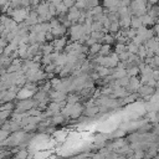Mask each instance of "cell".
I'll return each instance as SVG.
<instances>
[{
  "label": "cell",
  "mask_w": 159,
  "mask_h": 159,
  "mask_svg": "<svg viewBox=\"0 0 159 159\" xmlns=\"http://www.w3.org/2000/svg\"><path fill=\"white\" fill-rule=\"evenodd\" d=\"M155 93V87H152V86H148L147 83H142L138 88V94L140 97H144V96H149V94H154Z\"/></svg>",
  "instance_id": "cell-1"
},
{
  "label": "cell",
  "mask_w": 159,
  "mask_h": 159,
  "mask_svg": "<svg viewBox=\"0 0 159 159\" xmlns=\"http://www.w3.org/2000/svg\"><path fill=\"white\" fill-rule=\"evenodd\" d=\"M143 24H142V19H140V16H135V15H130V27H133V29H138L139 26H142Z\"/></svg>",
  "instance_id": "cell-2"
},
{
  "label": "cell",
  "mask_w": 159,
  "mask_h": 159,
  "mask_svg": "<svg viewBox=\"0 0 159 159\" xmlns=\"http://www.w3.org/2000/svg\"><path fill=\"white\" fill-rule=\"evenodd\" d=\"M101 46H102V45H101L98 41L94 42L93 45L89 46V53H91V55H97V53L99 52V50H101Z\"/></svg>",
  "instance_id": "cell-3"
},
{
  "label": "cell",
  "mask_w": 159,
  "mask_h": 159,
  "mask_svg": "<svg viewBox=\"0 0 159 159\" xmlns=\"http://www.w3.org/2000/svg\"><path fill=\"white\" fill-rule=\"evenodd\" d=\"M98 111H99L98 107H88L87 111H86V114H87V116H93V114H96Z\"/></svg>",
  "instance_id": "cell-4"
},
{
  "label": "cell",
  "mask_w": 159,
  "mask_h": 159,
  "mask_svg": "<svg viewBox=\"0 0 159 159\" xmlns=\"http://www.w3.org/2000/svg\"><path fill=\"white\" fill-rule=\"evenodd\" d=\"M77 101H78V97H77V96H68V97H67V102H68V103H72V104H73V103H76Z\"/></svg>",
  "instance_id": "cell-5"
},
{
  "label": "cell",
  "mask_w": 159,
  "mask_h": 159,
  "mask_svg": "<svg viewBox=\"0 0 159 159\" xmlns=\"http://www.w3.org/2000/svg\"><path fill=\"white\" fill-rule=\"evenodd\" d=\"M153 30H154V32H155V36H158V37H159V24H154Z\"/></svg>",
  "instance_id": "cell-6"
},
{
  "label": "cell",
  "mask_w": 159,
  "mask_h": 159,
  "mask_svg": "<svg viewBox=\"0 0 159 159\" xmlns=\"http://www.w3.org/2000/svg\"><path fill=\"white\" fill-rule=\"evenodd\" d=\"M153 56H154L153 48H147V56L145 57H153Z\"/></svg>",
  "instance_id": "cell-7"
}]
</instances>
